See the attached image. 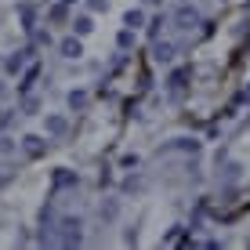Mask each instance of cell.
<instances>
[{
  "label": "cell",
  "instance_id": "cell-1",
  "mask_svg": "<svg viewBox=\"0 0 250 250\" xmlns=\"http://www.w3.org/2000/svg\"><path fill=\"white\" fill-rule=\"evenodd\" d=\"M80 218H62V225H58V243L62 247H80L83 243V232H80Z\"/></svg>",
  "mask_w": 250,
  "mask_h": 250
},
{
  "label": "cell",
  "instance_id": "cell-2",
  "mask_svg": "<svg viewBox=\"0 0 250 250\" xmlns=\"http://www.w3.org/2000/svg\"><path fill=\"white\" fill-rule=\"evenodd\" d=\"M200 22H203V15L196 11L192 4H182V7L174 11V25H178V29H188V33H192V29H196Z\"/></svg>",
  "mask_w": 250,
  "mask_h": 250
},
{
  "label": "cell",
  "instance_id": "cell-3",
  "mask_svg": "<svg viewBox=\"0 0 250 250\" xmlns=\"http://www.w3.org/2000/svg\"><path fill=\"white\" fill-rule=\"evenodd\" d=\"M58 51H62V58H69V62H76V58H83V37H65L62 44H58Z\"/></svg>",
  "mask_w": 250,
  "mask_h": 250
},
{
  "label": "cell",
  "instance_id": "cell-4",
  "mask_svg": "<svg viewBox=\"0 0 250 250\" xmlns=\"http://www.w3.org/2000/svg\"><path fill=\"white\" fill-rule=\"evenodd\" d=\"M44 131H47V138H62V134L69 131V120L58 116V113H47V116H44Z\"/></svg>",
  "mask_w": 250,
  "mask_h": 250
},
{
  "label": "cell",
  "instance_id": "cell-5",
  "mask_svg": "<svg viewBox=\"0 0 250 250\" xmlns=\"http://www.w3.org/2000/svg\"><path fill=\"white\" fill-rule=\"evenodd\" d=\"M152 58H156L160 65H170L174 62V44H170V40H152Z\"/></svg>",
  "mask_w": 250,
  "mask_h": 250
},
{
  "label": "cell",
  "instance_id": "cell-6",
  "mask_svg": "<svg viewBox=\"0 0 250 250\" xmlns=\"http://www.w3.org/2000/svg\"><path fill=\"white\" fill-rule=\"evenodd\" d=\"M22 149H25V156L40 160V156H44V152H47V142H44V138H40V134H25V138H22Z\"/></svg>",
  "mask_w": 250,
  "mask_h": 250
},
{
  "label": "cell",
  "instance_id": "cell-7",
  "mask_svg": "<svg viewBox=\"0 0 250 250\" xmlns=\"http://www.w3.org/2000/svg\"><path fill=\"white\" fill-rule=\"evenodd\" d=\"M29 55H33V51H15L11 58H4V73L7 76H19L25 69V62H29Z\"/></svg>",
  "mask_w": 250,
  "mask_h": 250
},
{
  "label": "cell",
  "instance_id": "cell-8",
  "mask_svg": "<svg viewBox=\"0 0 250 250\" xmlns=\"http://www.w3.org/2000/svg\"><path fill=\"white\" fill-rule=\"evenodd\" d=\"M19 19H22V29H37V7H33L29 4V0H22V4H19Z\"/></svg>",
  "mask_w": 250,
  "mask_h": 250
},
{
  "label": "cell",
  "instance_id": "cell-9",
  "mask_svg": "<svg viewBox=\"0 0 250 250\" xmlns=\"http://www.w3.org/2000/svg\"><path fill=\"white\" fill-rule=\"evenodd\" d=\"M188 76H192V69H174V76H170V94H174V98L185 94V80Z\"/></svg>",
  "mask_w": 250,
  "mask_h": 250
},
{
  "label": "cell",
  "instance_id": "cell-10",
  "mask_svg": "<svg viewBox=\"0 0 250 250\" xmlns=\"http://www.w3.org/2000/svg\"><path fill=\"white\" fill-rule=\"evenodd\" d=\"M73 33H76V37H91V33H94V19H91V15H76V19H73Z\"/></svg>",
  "mask_w": 250,
  "mask_h": 250
},
{
  "label": "cell",
  "instance_id": "cell-11",
  "mask_svg": "<svg viewBox=\"0 0 250 250\" xmlns=\"http://www.w3.org/2000/svg\"><path fill=\"white\" fill-rule=\"evenodd\" d=\"M69 185H80V174L76 170H55V188H69Z\"/></svg>",
  "mask_w": 250,
  "mask_h": 250
},
{
  "label": "cell",
  "instance_id": "cell-12",
  "mask_svg": "<svg viewBox=\"0 0 250 250\" xmlns=\"http://www.w3.org/2000/svg\"><path fill=\"white\" fill-rule=\"evenodd\" d=\"M124 25H131V29H142V25H145V11H142V7H131V11H124Z\"/></svg>",
  "mask_w": 250,
  "mask_h": 250
},
{
  "label": "cell",
  "instance_id": "cell-13",
  "mask_svg": "<svg viewBox=\"0 0 250 250\" xmlns=\"http://www.w3.org/2000/svg\"><path fill=\"white\" fill-rule=\"evenodd\" d=\"M65 102H69V109H83V105H87V91L73 87V91L65 94Z\"/></svg>",
  "mask_w": 250,
  "mask_h": 250
},
{
  "label": "cell",
  "instance_id": "cell-14",
  "mask_svg": "<svg viewBox=\"0 0 250 250\" xmlns=\"http://www.w3.org/2000/svg\"><path fill=\"white\" fill-rule=\"evenodd\" d=\"M116 47H120V51H131V47H134V29H131V25L116 33Z\"/></svg>",
  "mask_w": 250,
  "mask_h": 250
},
{
  "label": "cell",
  "instance_id": "cell-15",
  "mask_svg": "<svg viewBox=\"0 0 250 250\" xmlns=\"http://www.w3.org/2000/svg\"><path fill=\"white\" fill-rule=\"evenodd\" d=\"M15 152H19V145H15V138L0 134V156H15Z\"/></svg>",
  "mask_w": 250,
  "mask_h": 250
},
{
  "label": "cell",
  "instance_id": "cell-16",
  "mask_svg": "<svg viewBox=\"0 0 250 250\" xmlns=\"http://www.w3.org/2000/svg\"><path fill=\"white\" fill-rule=\"evenodd\" d=\"M174 149H182V152H200V142H196V138H178Z\"/></svg>",
  "mask_w": 250,
  "mask_h": 250
},
{
  "label": "cell",
  "instance_id": "cell-17",
  "mask_svg": "<svg viewBox=\"0 0 250 250\" xmlns=\"http://www.w3.org/2000/svg\"><path fill=\"white\" fill-rule=\"evenodd\" d=\"M116 214H120V203H116V200H105V203H102V218H105V221H113Z\"/></svg>",
  "mask_w": 250,
  "mask_h": 250
},
{
  "label": "cell",
  "instance_id": "cell-18",
  "mask_svg": "<svg viewBox=\"0 0 250 250\" xmlns=\"http://www.w3.org/2000/svg\"><path fill=\"white\" fill-rule=\"evenodd\" d=\"M87 11H91V15H102V11H109V0H87Z\"/></svg>",
  "mask_w": 250,
  "mask_h": 250
},
{
  "label": "cell",
  "instance_id": "cell-19",
  "mask_svg": "<svg viewBox=\"0 0 250 250\" xmlns=\"http://www.w3.org/2000/svg\"><path fill=\"white\" fill-rule=\"evenodd\" d=\"M37 76H40V69H29V73H25V80H22V94H29V87H33V80H37Z\"/></svg>",
  "mask_w": 250,
  "mask_h": 250
},
{
  "label": "cell",
  "instance_id": "cell-20",
  "mask_svg": "<svg viewBox=\"0 0 250 250\" xmlns=\"http://www.w3.org/2000/svg\"><path fill=\"white\" fill-rule=\"evenodd\" d=\"M22 98H25V102H22L25 113H37V109H40V102H37V98H29V94H22Z\"/></svg>",
  "mask_w": 250,
  "mask_h": 250
},
{
  "label": "cell",
  "instance_id": "cell-21",
  "mask_svg": "<svg viewBox=\"0 0 250 250\" xmlns=\"http://www.w3.org/2000/svg\"><path fill=\"white\" fill-rule=\"evenodd\" d=\"M51 19H55V22H62V19H65V4H62V0L51 7Z\"/></svg>",
  "mask_w": 250,
  "mask_h": 250
},
{
  "label": "cell",
  "instance_id": "cell-22",
  "mask_svg": "<svg viewBox=\"0 0 250 250\" xmlns=\"http://www.w3.org/2000/svg\"><path fill=\"white\" fill-rule=\"evenodd\" d=\"M225 178H229V182H236V178H239V163H229V167H225Z\"/></svg>",
  "mask_w": 250,
  "mask_h": 250
},
{
  "label": "cell",
  "instance_id": "cell-23",
  "mask_svg": "<svg viewBox=\"0 0 250 250\" xmlns=\"http://www.w3.org/2000/svg\"><path fill=\"white\" fill-rule=\"evenodd\" d=\"M160 25H163V19H152V22H149V37H152V40L160 37Z\"/></svg>",
  "mask_w": 250,
  "mask_h": 250
},
{
  "label": "cell",
  "instance_id": "cell-24",
  "mask_svg": "<svg viewBox=\"0 0 250 250\" xmlns=\"http://www.w3.org/2000/svg\"><path fill=\"white\" fill-rule=\"evenodd\" d=\"M124 188H127V192H138V188H142V182H138V178H127Z\"/></svg>",
  "mask_w": 250,
  "mask_h": 250
},
{
  "label": "cell",
  "instance_id": "cell-25",
  "mask_svg": "<svg viewBox=\"0 0 250 250\" xmlns=\"http://www.w3.org/2000/svg\"><path fill=\"white\" fill-rule=\"evenodd\" d=\"M4 185H7V178H4V174H0V188H4Z\"/></svg>",
  "mask_w": 250,
  "mask_h": 250
},
{
  "label": "cell",
  "instance_id": "cell-26",
  "mask_svg": "<svg viewBox=\"0 0 250 250\" xmlns=\"http://www.w3.org/2000/svg\"><path fill=\"white\" fill-rule=\"evenodd\" d=\"M62 4H65V7H69V4H76V0H62Z\"/></svg>",
  "mask_w": 250,
  "mask_h": 250
},
{
  "label": "cell",
  "instance_id": "cell-27",
  "mask_svg": "<svg viewBox=\"0 0 250 250\" xmlns=\"http://www.w3.org/2000/svg\"><path fill=\"white\" fill-rule=\"evenodd\" d=\"M0 98H4V83H0Z\"/></svg>",
  "mask_w": 250,
  "mask_h": 250
},
{
  "label": "cell",
  "instance_id": "cell-28",
  "mask_svg": "<svg viewBox=\"0 0 250 250\" xmlns=\"http://www.w3.org/2000/svg\"><path fill=\"white\" fill-rule=\"evenodd\" d=\"M247 94H250V83H247Z\"/></svg>",
  "mask_w": 250,
  "mask_h": 250
},
{
  "label": "cell",
  "instance_id": "cell-29",
  "mask_svg": "<svg viewBox=\"0 0 250 250\" xmlns=\"http://www.w3.org/2000/svg\"><path fill=\"white\" fill-rule=\"evenodd\" d=\"M145 4H152V0H145Z\"/></svg>",
  "mask_w": 250,
  "mask_h": 250
}]
</instances>
